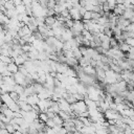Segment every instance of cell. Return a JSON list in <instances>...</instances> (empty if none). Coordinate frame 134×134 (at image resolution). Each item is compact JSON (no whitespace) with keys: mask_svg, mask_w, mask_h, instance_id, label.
<instances>
[{"mask_svg":"<svg viewBox=\"0 0 134 134\" xmlns=\"http://www.w3.org/2000/svg\"><path fill=\"white\" fill-rule=\"evenodd\" d=\"M39 102V97L37 95V93H34V94H31V95H28L27 98H26V103L28 105H37V103Z\"/></svg>","mask_w":134,"mask_h":134,"instance_id":"1","label":"cell"},{"mask_svg":"<svg viewBox=\"0 0 134 134\" xmlns=\"http://www.w3.org/2000/svg\"><path fill=\"white\" fill-rule=\"evenodd\" d=\"M69 15H70L72 20H82V16L79 13V9H76L72 7L71 9H69Z\"/></svg>","mask_w":134,"mask_h":134,"instance_id":"2","label":"cell"},{"mask_svg":"<svg viewBox=\"0 0 134 134\" xmlns=\"http://www.w3.org/2000/svg\"><path fill=\"white\" fill-rule=\"evenodd\" d=\"M77 32L81 33L84 29V24L82 22V20H73V26H72Z\"/></svg>","mask_w":134,"mask_h":134,"instance_id":"3","label":"cell"},{"mask_svg":"<svg viewBox=\"0 0 134 134\" xmlns=\"http://www.w3.org/2000/svg\"><path fill=\"white\" fill-rule=\"evenodd\" d=\"M69 66L68 65H66L65 63H57V72H59V73H64L66 70H67V68H68Z\"/></svg>","mask_w":134,"mask_h":134,"instance_id":"4","label":"cell"},{"mask_svg":"<svg viewBox=\"0 0 134 134\" xmlns=\"http://www.w3.org/2000/svg\"><path fill=\"white\" fill-rule=\"evenodd\" d=\"M83 71L86 74H88V76H95V69H94V67H92L90 65H87L85 67H83Z\"/></svg>","mask_w":134,"mask_h":134,"instance_id":"5","label":"cell"},{"mask_svg":"<svg viewBox=\"0 0 134 134\" xmlns=\"http://www.w3.org/2000/svg\"><path fill=\"white\" fill-rule=\"evenodd\" d=\"M6 69H7L9 72L16 73L18 71V65H17V64H15L14 62H11V63H8L7 65H6Z\"/></svg>","mask_w":134,"mask_h":134,"instance_id":"6","label":"cell"},{"mask_svg":"<svg viewBox=\"0 0 134 134\" xmlns=\"http://www.w3.org/2000/svg\"><path fill=\"white\" fill-rule=\"evenodd\" d=\"M56 21H57V19L54 16H47V17H45V19H44V24H46V25L51 27V25Z\"/></svg>","mask_w":134,"mask_h":134,"instance_id":"7","label":"cell"},{"mask_svg":"<svg viewBox=\"0 0 134 134\" xmlns=\"http://www.w3.org/2000/svg\"><path fill=\"white\" fill-rule=\"evenodd\" d=\"M122 16L125 18V19H130L131 17H134V12L132 8H126L125 11H124L123 15Z\"/></svg>","mask_w":134,"mask_h":134,"instance_id":"8","label":"cell"},{"mask_svg":"<svg viewBox=\"0 0 134 134\" xmlns=\"http://www.w3.org/2000/svg\"><path fill=\"white\" fill-rule=\"evenodd\" d=\"M58 115L60 116L64 122H65V121H69V120H71V116L69 115V114H68L67 112H65V111L60 110V111H59V113H58Z\"/></svg>","mask_w":134,"mask_h":134,"instance_id":"9","label":"cell"},{"mask_svg":"<svg viewBox=\"0 0 134 134\" xmlns=\"http://www.w3.org/2000/svg\"><path fill=\"white\" fill-rule=\"evenodd\" d=\"M65 8H66L65 5H61V4H56V5H54V7H53V12H54V14H56V15H60Z\"/></svg>","mask_w":134,"mask_h":134,"instance_id":"10","label":"cell"},{"mask_svg":"<svg viewBox=\"0 0 134 134\" xmlns=\"http://www.w3.org/2000/svg\"><path fill=\"white\" fill-rule=\"evenodd\" d=\"M66 65H68V66H76V65H78V60L76 58H67V60H66Z\"/></svg>","mask_w":134,"mask_h":134,"instance_id":"11","label":"cell"},{"mask_svg":"<svg viewBox=\"0 0 134 134\" xmlns=\"http://www.w3.org/2000/svg\"><path fill=\"white\" fill-rule=\"evenodd\" d=\"M52 121H53V123L56 124L57 126H62V127H63V123H64V121L62 120L60 116L58 115V114H56V115H54V117L52 118Z\"/></svg>","mask_w":134,"mask_h":134,"instance_id":"12","label":"cell"},{"mask_svg":"<svg viewBox=\"0 0 134 134\" xmlns=\"http://www.w3.org/2000/svg\"><path fill=\"white\" fill-rule=\"evenodd\" d=\"M13 60H14V63H15V64H17L18 66H20V65H23V64H24V62H25V60H24V59H23V58L20 56V54H19L18 57H16L15 59H13Z\"/></svg>","mask_w":134,"mask_h":134,"instance_id":"13","label":"cell"},{"mask_svg":"<svg viewBox=\"0 0 134 134\" xmlns=\"http://www.w3.org/2000/svg\"><path fill=\"white\" fill-rule=\"evenodd\" d=\"M72 53H73V58H76L77 60H79L80 58H82V53L80 51V49H79V47L77 48H72Z\"/></svg>","mask_w":134,"mask_h":134,"instance_id":"14","label":"cell"},{"mask_svg":"<svg viewBox=\"0 0 134 134\" xmlns=\"http://www.w3.org/2000/svg\"><path fill=\"white\" fill-rule=\"evenodd\" d=\"M16 9V12L18 14H25V5H23V4H20V5H17L15 7Z\"/></svg>","mask_w":134,"mask_h":134,"instance_id":"15","label":"cell"},{"mask_svg":"<svg viewBox=\"0 0 134 134\" xmlns=\"http://www.w3.org/2000/svg\"><path fill=\"white\" fill-rule=\"evenodd\" d=\"M2 113H3L6 117H8V118H13V117H14V112L11 110V109H8V108H6Z\"/></svg>","mask_w":134,"mask_h":134,"instance_id":"16","label":"cell"},{"mask_svg":"<svg viewBox=\"0 0 134 134\" xmlns=\"http://www.w3.org/2000/svg\"><path fill=\"white\" fill-rule=\"evenodd\" d=\"M110 40H106V41H103L101 42V47L103 49H105V50H108V49H110V43H109Z\"/></svg>","mask_w":134,"mask_h":134,"instance_id":"17","label":"cell"},{"mask_svg":"<svg viewBox=\"0 0 134 134\" xmlns=\"http://www.w3.org/2000/svg\"><path fill=\"white\" fill-rule=\"evenodd\" d=\"M4 7H5V9H14L15 8V5H14V3H13V0L6 1L5 3H4Z\"/></svg>","mask_w":134,"mask_h":134,"instance_id":"18","label":"cell"},{"mask_svg":"<svg viewBox=\"0 0 134 134\" xmlns=\"http://www.w3.org/2000/svg\"><path fill=\"white\" fill-rule=\"evenodd\" d=\"M25 15L27 16H33V9H32V4H28V5H25Z\"/></svg>","mask_w":134,"mask_h":134,"instance_id":"19","label":"cell"},{"mask_svg":"<svg viewBox=\"0 0 134 134\" xmlns=\"http://www.w3.org/2000/svg\"><path fill=\"white\" fill-rule=\"evenodd\" d=\"M8 94H9V96L12 97V100H13L14 102H17V101H18V98H19V94H18L17 92L12 91V92H8Z\"/></svg>","mask_w":134,"mask_h":134,"instance_id":"20","label":"cell"},{"mask_svg":"<svg viewBox=\"0 0 134 134\" xmlns=\"http://www.w3.org/2000/svg\"><path fill=\"white\" fill-rule=\"evenodd\" d=\"M124 42H125L126 44H128L129 46H131V47L134 46V38H130V37H129V38H126Z\"/></svg>","mask_w":134,"mask_h":134,"instance_id":"21","label":"cell"},{"mask_svg":"<svg viewBox=\"0 0 134 134\" xmlns=\"http://www.w3.org/2000/svg\"><path fill=\"white\" fill-rule=\"evenodd\" d=\"M82 19L83 20H91V12L86 11L85 14L82 16Z\"/></svg>","mask_w":134,"mask_h":134,"instance_id":"22","label":"cell"},{"mask_svg":"<svg viewBox=\"0 0 134 134\" xmlns=\"http://www.w3.org/2000/svg\"><path fill=\"white\" fill-rule=\"evenodd\" d=\"M5 129H6V131H7L9 134H12L13 132H15V129H14L13 125H11V124H6V126H5Z\"/></svg>","mask_w":134,"mask_h":134,"instance_id":"23","label":"cell"},{"mask_svg":"<svg viewBox=\"0 0 134 134\" xmlns=\"http://www.w3.org/2000/svg\"><path fill=\"white\" fill-rule=\"evenodd\" d=\"M21 110L23 111H25V112H28V111H32V106L31 105H28V104L26 103L25 105H24L22 108H21Z\"/></svg>","mask_w":134,"mask_h":134,"instance_id":"24","label":"cell"},{"mask_svg":"<svg viewBox=\"0 0 134 134\" xmlns=\"http://www.w3.org/2000/svg\"><path fill=\"white\" fill-rule=\"evenodd\" d=\"M101 17V15L98 13H94V12H91V19L92 20H97L98 18Z\"/></svg>","mask_w":134,"mask_h":134,"instance_id":"25","label":"cell"},{"mask_svg":"<svg viewBox=\"0 0 134 134\" xmlns=\"http://www.w3.org/2000/svg\"><path fill=\"white\" fill-rule=\"evenodd\" d=\"M125 32H134V23H130L129 25L126 27Z\"/></svg>","mask_w":134,"mask_h":134,"instance_id":"26","label":"cell"},{"mask_svg":"<svg viewBox=\"0 0 134 134\" xmlns=\"http://www.w3.org/2000/svg\"><path fill=\"white\" fill-rule=\"evenodd\" d=\"M13 3H14L15 7H16L17 5H20V4H22V1H21V0H13Z\"/></svg>","mask_w":134,"mask_h":134,"instance_id":"27","label":"cell"},{"mask_svg":"<svg viewBox=\"0 0 134 134\" xmlns=\"http://www.w3.org/2000/svg\"><path fill=\"white\" fill-rule=\"evenodd\" d=\"M85 12H86V9L85 8H84V7H80V8H79V13H80V15H81V16H83V15L84 14H85Z\"/></svg>","mask_w":134,"mask_h":134,"instance_id":"28","label":"cell"},{"mask_svg":"<svg viewBox=\"0 0 134 134\" xmlns=\"http://www.w3.org/2000/svg\"><path fill=\"white\" fill-rule=\"evenodd\" d=\"M0 134H9V133L6 131V129H0Z\"/></svg>","mask_w":134,"mask_h":134,"instance_id":"29","label":"cell"},{"mask_svg":"<svg viewBox=\"0 0 134 134\" xmlns=\"http://www.w3.org/2000/svg\"><path fill=\"white\" fill-rule=\"evenodd\" d=\"M69 1H70L72 4H78L79 3V0H69Z\"/></svg>","mask_w":134,"mask_h":134,"instance_id":"30","label":"cell"},{"mask_svg":"<svg viewBox=\"0 0 134 134\" xmlns=\"http://www.w3.org/2000/svg\"><path fill=\"white\" fill-rule=\"evenodd\" d=\"M3 1H4V2H6V1H9V0H3Z\"/></svg>","mask_w":134,"mask_h":134,"instance_id":"31","label":"cell"},{"mask_svg":"<svg viewBox=\"0 0 134 134\" xmlns=\"http://www.w3.org/2000/svg\"><path fill=\"white\" fill-rule=\"evenodd\" d=\"M31 1H32V2H34V1H37V0H31Z\"/></svg>","mask_w":134,"mask_h":134,"instance_id":"32","label":"cell"},{"mask_svg":"<svg viewBox=\"0 0 134 134\" xmlns=\"http://www.w3.org/2000/svg\"><path fill=\"white\" fill-rule=\"evenodd\" d=\"M56 134H61V133H59V132H58V133H56Z\"/></svg>","mask_w":134,"mask_h":134,"instance_id":"33","label":"cell"}]
</instances>
